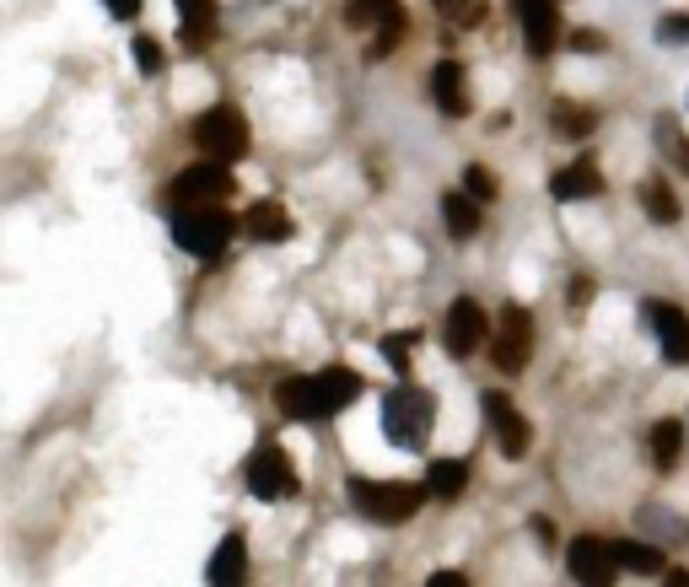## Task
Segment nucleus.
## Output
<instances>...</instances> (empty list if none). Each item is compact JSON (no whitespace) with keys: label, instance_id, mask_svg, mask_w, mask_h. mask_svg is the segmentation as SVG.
I'll use <instances>...</instances> for the list:
<instances>
[{"label":"nucleus","instance_id":"nucleus-1","mask_svg":"<svg viewBox=\"0 0 689 587\" xmlns=\"http://www.w3.org/2000/svg\"><path fill=\"white\" fill-rule=\"evenodd\" d=\"M167 227H173V243L189 253V259H221L232 232H238V216L227 206H189V210H167Z\"/></svg>","mask_w":689,"mask_h":587},{"label":"nucleus","instance_id":"nucleus-2","mask_svg":"<svg viewBox=\"0 0 689 587\" xmlns=\"http://www.w3.org/2000/svg\"><path fill=\"white\" fill-rule=\"evenodd\" d=\"M431 426H437V399H431L426 388H415V382L388 388V399H383V437H388V442L420 448V442L431 437Z\"/></svg>","mask_w":689,"mask_h":587},{"label":"nucleus","instance_id":"nucleus-3","mask_svg":"<svg viewBox=\"0 0 689 587\" xmlns=\"http://www.w3.org/2000/svg\"><path fill=\"white\" fill-rule=\"evenodd\" d=\"M351 502L362 506V517L372 523H409L420 506H426V485H409V480H351Z\"/></svg>","mask_w":689,"mask_h":587},{"label":"nucleus","instance_id":"nucleus-4","mask_svg":"<svg viewBox=\"0 0 689 587\" xmlns=\"http://www.w3.org/2000/svg\"><path fill=\"white\" fill-rule=\"evenodd\" d=\"M232 189H238V178L227 163H216V157H205L195 168H184L173 184L163 189V206L167 210H189V206H221V200H232Z\"/></svg>","mask_w":689,"mask_h":587},{"label":"nucleus","instance_id":"nucleus-5","mask_svg":"<svg viewBox=\"0 0 689 587\" xmlns=\"http://www.w3.org/2000/svg\"><path fill=\"white\" fill-rule=\"evenodd\" d=\"M195 146H200V157H216V163L232 168L248 157V119L232 103H216L195 119Z\"/></svg>","mask_w":689,"mask_h":587},{"label":"nucleus","instance_id":"nucleus-6","mask_svg":"<svg viewBox=\"0 0 689 587\" xmlns=\"http://www.w3.org/2000/svg\"><path fill=\"white\" fill-rule=\"evenodd\" d=\"M296 469H291V453H285L281 442H264V448H253V459H248V491L259 496V502H285V496H296Z\"/></svg>","mask_w":689,"mask_h":587},{"label":"nucleus","instance_id":"nucleus-7","mask_svg":"<svg viewBox=\"0 0 689 587\" xmlns=\"http://www.w3.org/2000/svg\"><path fill=\"white\" fill-rule=\"evenodd\" d=\"M528 356H533V313L518 307V302H507L501 307V329L490 339V361H495V373H523Z\"/></svg>","mask_w":689,"mask_h":587},{"label":"nucleus","instance_id":"nucleus-8","mask_svg":"<svg viewBox=\"0 0 689 587\" xmlns=\"http://www.w3.org/2000/svg\"><path fill=\"white\" fill-rule=\"evenodd\" d=\"M442 339H447V350L463 361V356H474L480 345L490 339V318H486V307L474 302V296H458L452 307H447V324H442Z\"/></svg>","mask_w":689,"mask_h":587},{"label":"nucleus","instance_id":"nucleus-9","mask_svg":"<svg viewBox=\"0 0 689 587\" xmlns=\"http://www.w3.org/2000/svg\"><path fill=\"white\" fill-rule=\"evenodd\" d=\"M486 416H490V431H495V442H501L507 459H523L528 448H533V426H528L523 410H518L507 394H486Z\"/></svg>","mask_w":689,"mask_h":587},{"label":"nucleus","instance_id":"nucleus-10","mask_svg":"<svg viewBox=\"0 0 689 587\" xmlns=\"http://www.w3.org/2000/svg\"><path fill=\"white\" fill-rule=\"evenodd\" d=\"M518 6V22H523V43L528 54H555V43H561V11H555V0H512Z\"/></svg>","mask_w":689,"mask_h":587},{"label":"nucleus","instance_id":"nucleus-11","mask_svg":"<svg viewBox=\"0 0 689 587\" xmlns=\"http://www.w3.org/2000/svg\"><path fill=\"white\" fill-rule=\"evenodd\" d=\"M566 572L576 577V583H593V587L614 583V577H619V566H614V545L593 539V534L571 539V549H566Z\"/></svg>","mask_w":689,"mask_h":587},{"label":"nucleus","instance_id":"nucleus-12","mask_svg":"<svg viewBox=\"0 0 689 587\" xmlns=\"http://www.w3.org/2000/svg\"><path fill=\"white\" fill-rule=\"evenodd\" d=\"M313 399H319V420L340 416L345 405L362 399V373L356 367H324V373H313Z\"/></svg>","mask_w":689,"mask_h":587},{"label":"nucleus","instance_id":"nucleus-13","mask_svg":"<svg viewBox=\"0 0 689 587\" xmlns=\"http://www.w3.org/2000/svg\"><path fill=\"white\" fill-rule=\"evenodd\" d=\"M550 195L561 200V206H576V200H598L604 195V172L593 157H576L571 168H561L550 178Z\"/></svg>","mask_w":689,"mask_h":587},{"label":"nucleus","instance_id":"nucleus-14","mask_svg":"<svg viewBox=\"0 0 689 587\" xmlns=\"http://www.w3.org/2000/svg\"><path fill=\"white\" fill-rule=\"evenodd\" d=\"M173 6H178V22H184V33H178L184 49L216 43V33H221V6L216 0H173Z\"/></svg>","mask_w":689,"mask_h":587},{"label":"nucleus","instance_id":"nucleus-15","mask_svg":"<svg viewBox=\"0 0 689 587\" xmlns=\"http://www.w3.org/2000/svg\"><path fill=\"white\" fill-rule=\"evenodd\" d=\"M431 103L442 108L447 119H463V114H469V82H463V65H458V60H437V65H431Z\"/></svg>","mask_w":689,"mask_h":587},{"label":"nucleus","instance_id":"nucleus-16","mask_svg":"<svg viewBox=\"0 0 689 587\" xmlns=\"http://www.w3.org/2000/svg\"><path fill=\"white\" fill-rule=\"evenodd\" d=\"M647 313H651V324H657L662 356L679 361V367H689V313L685 307H674V302H651Z\"/></svg>","mask_w":689,"mask_h":587},{"label":"nucleus","instance_id":"nucleus-17","mask_svg":"<svg viewBox=\"0 0 689 587\" xmlns=\"http://www.w3.org/2000/svg\"><path fill=\"white\" fill-rule=\"evenodd\" d=\"M205 577H210L216 587H238L248 577V539H243V528H232V534L216 545L210 566H205Z\"/></svg>","mask_w":689,"mask_h":587},{"label":"nucleus","instance_id":"nucleus-18","mask_svg":"<svg viewBox=\"0 0 689 587\" xmlns=\"http://www.w3.org/2000/svg\"><path fill=\"white\" fill-rule=\"evenodd\" d=\"M243 232L253 243H285L291 238V216H285L281 200H253L243 210Z\"/></svg>","mask_w":689,"mask_h":587},{"label":"nucleus","instance_id":"nucleus-19","mask_svg":"<svg viewBox=\"0 0 689 587\" xmlns=\"http://www.w3.org/2000/svg\"><path fill=\"white\" fill-rule=\"evenodd\" d=\"M463 491H469V463L463 459H431V469H426V496L458 502Z\"/></svg>","mask_w":689,"mask_h":587},{"label":"nucleus","instance_id":"nucleus-20","mask_svg":"<svg viewBox=\"0 0 689 587\" xmlns=\"http://www.w3.org/2000/svg\"><path fill=\"white\" fill-rule=\"evenodd\" d=\"M275 410L285 420H319V399H313V378H281L275 382Z\"/></svg>","mask_w":689,"mask_h":587},{"label":"nucleus","instance_id":"nucleus-21","mask_svg":"<svg viewBox=\"0 0 689 587\" xmlns=\"http://www.w3.org/2000/svg\"><path fill=\"white\" fill-rule=\"evenodd\" d=\"M442 221H447V232L463 243V238H474L480 232V200L469 195V189H447L442 195Z\"/></svg>","mask_w":689,"mask_h":587},{"label":"nucleus","instance_id":"nucleus-22","mask_svg":"<svg viewBox=\"0 0 689 587\" xmlns=\"http://www.w3.org/2000/svg\"><path fill=\"white\" fill-rule=\"evenodd\" d=\"M614 566H619V572H636V577H657V572H668L662 549L641 545V539H625V545H614Z\"/></svg>","mask_w":689,"mask_h":587},{"label":"nucleus","instance_id":"nucleus-23","mask_svg":"<svg viewBox=\"0 0 689 587\" xmlns=\"http://www.w3.org/2000/svg\"><path fill=\"white\" fill-rule=\"evenodd\" d=\"M550 125H555V135H566V140H587V135L598 129V114L582 108V103H555V108H550Z\"/></svg>","mask_w":689,"mask_h":587},{"label":"nucleus","instance_id":"nucleus-24","mask_svg":"<svg viewBox=\"0 0 689 587\" xmlns=\"http://www.w3.org/2000/svg\"><path fill=\"white\" fill-rule=\"evenodd\" d=\"M679 448H685V426H679V420H657V426H651V463H657V469H674V463H679Z\"/></svg>","mask_w":689,"mask_h":587},{"label":"nucleus","instance_id":"nucleus-25","mask_svg":"<svg viewBox=\"0 0 689 587\" xmlns=\"http://www.w3.org/2000/svg\"><path fill=\"white\" fill-rule=\"evenodd\" d=\"M641 210H647L651 221H679V200H674V189H668V178H647L641 184Z\"/></svg>","mask_w":689,"mask_h":587},{"label":"nucleus","instance_id":"nucleus-26","mask_svg":"<svg viewBox=\"0 0 689 587\" xmlns=\"http://www.w3.org/2000/svg\"><path fill=\"white\" fill-rule=\"evenodd\" d=\"M657 140H662V151H668V163L689 178V135L679 129V119H657Z\"/></svg>","mask_w":689,"mask_h":587},{"label":"nucleus","instance_id":"nucleus-27","mask_svg":"<svg viewBox=\"0 0 689 587\" xmlns=\"http://www.w3.org/2000/svg\"><path fill=\"white\" fill-rule=\"evenodd\" d=\"M405 6H394V11H388V17H383V22H377V39H372V60H383V54H388V49H399V39H405Z\"/></svg>","mask_w":689,"mask_h":587},{"label":"nucleus","instance_id":"nucleus-28","mask_svg":"<svg viewBox=\"0 0 689 587\" xmlns=\"http://www.w3.org/2000/svg\"><path fill=\"white\" fill-rule=\"evenodd\" d=\"M394 6H399V0H345V22L366 33V28H377V22H383Z\"/></svg>","mask_w":689,"mask_h":587},{"label":"nucleus","instance_id":"nucleus-29","mask_svg":"<svg viewBox=\"0 0 689 587\" xmlns=\"http://www.w3.org/2000/svg\"><path fill=\"white\" fill-rule=\"evenodd\" d=\"M437 11H442L452 28H474L480 17H486V0H431Z\"/></svg>","mask_w":689,"mask_h":587},{"label":"nucleus","instance_id":"nucleus-30","mask_svg":"<svg viewBox=\"0 0 689 587\" xmlns=\"http://www.w3.org/2000/svg\"><path fill=\"white\" fill-rule=\"evenodd\" d=\"M415 345H420L415 329H409V335H388V339H383V356H388V367H394V373H409V350H415Z\"/></svg>","mask_w":689,"mask_h":587},{"label":"nucleus","instance_id":"nucleus-31","mask_svg":"<svg viewBox=\"0 0 689 587\" xmlns=\"http://www.w3.org/2000/svg\"><path fill=\"white\" fill-rule=\"evenodd\" d=\"M657 43H689V11H668L657 22Z\"/></svg>","mask_w":689,"mask_h":587},{"label":"nucleus","instance_id":"nucleus-32","mask_svg":"<svg viewBox=\"0 0 689 587\" xmlns=\"http://www.w3.org/2000/svg\"><path fill=\"white\" fill-rule=\"evenodd\" d=\"M135 60H140V76H157V71H163V43L135 39Z\"/></svg>","mask_w":689,"mask_h":587},{"label":"nucleus","instance_id":"nucleus-33","mask_svg":"<svg viewBox=\"0 0 689 587\" xmlns=\"http://www.w3.org/2000/svg\"><path fill=\"white\" fill-rule=\"evenodd\" d=\"M463 189H469L480 206H486V200H495V178H490L486 168H463Z\"/></svg>","mask_w":689,"mask_h":587},{"label":"nucleus","instance_id":"nucleus-34","mask_svg":"<svg viewBox=\"0 0 689 587\" xmlns=\"http://www.w3.org/2000/svg\"><path fill=\"white\" fill-rule=\"evenodd\" d=\"M103 6H108V17L129 22V17H140V6H146V0H103Z\"/></svg>","mask_w":689,"mask_h":587},{"label":"nucleus","instance_id":"nucleus-35","mask_svg":"<svg viewBox=\"0 0 689 587\" xmlns=\"http://www.w3.org/2000/svg\"><path fill=\"white\" fill-rule=\"evenodd\" d=\"M571 302H576V307H587V302H593V281H587V275H576V281H571Z\"/></svg>","mask_w":689,"mask_h":587},{"label":"nucleus","instance_id":"nucleus-36","mask_svg":"<svg viewBox=\"0 0 689 587\" xmlns=\"http://www.w3.org/2000/svg\"><path fill=\"white\" fill-rule=\"evenodd\" d=\"M571 49H604L598 33H571Z\"/></svg>","mask_w":689,"mask_h":587}]
</instances>
